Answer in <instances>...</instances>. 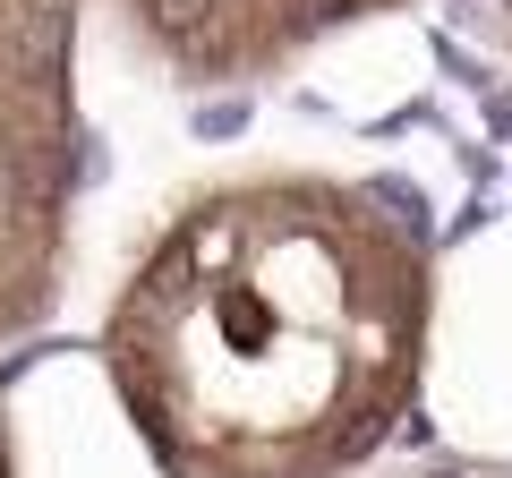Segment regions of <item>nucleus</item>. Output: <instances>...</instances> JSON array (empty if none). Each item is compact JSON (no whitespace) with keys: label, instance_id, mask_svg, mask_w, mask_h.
Wrapping results in <instances>:
<instances>
[{"label":"nucleus","instance_id":"f03ea898","mask_svg":"<svg viewBox=\"0 0 512 478\" xmlns=\"http://www.w3.org/2000/svg\"><path fill=\"white\" fill-rule=\"evenodd\" d=\"M77 18L86 0H0V342L43 316L69 248Z\"/></svg>","mask_w":512,"mask_h":478},{"label":"nucleus","instance_id":"f257e3e1","mask_svg":"<svg viewBox=\"0 0 512 478\" xmlns=\"http://www.w3.org/2000/svg\"><path fill=\"white\" fill-rule=\"evenodd\" d=\"M427 248L384 197L239 171L154 222L103 368L163 478H359L419 402Z\"/></svg>","mask_w":512,"mask_h":478},{"label":"nucleus","instance_id":"20e7f679","mask_svg":"<svg viewBox=\"0 0 512 478\" xmlns=\"http://www.w3.org/2000/svg\"><path fill=\"white\" fill-rule=\"evenodd\" d=\"M367 478V470H359ZM384 478H512V470H453V461H444V470H384Z\"/></svg>","mask_w":512,"mask_h":478},{"label":"nucleus","instance_id":"39448f33","mask_svg":"<svg viewBox=\"0 0 512 478\" xmlns=\"http://www.w3.org/2000/svg\"><path fill=\"white\" fill-rule=\"evenodd\" d=\"M487 18H495V35L512 43V0H487Z\"/></svg>","mask_w":512,"mask_h":478},{"label":"nucleus","instance_id":"7ed1b4c3","mask_svg":"<svg viewBox=\"0 0 512 478\" xmlns=\"http://www.w3.org/2000/svg\"><path fill=\"white\" fill-rule=\"evenodd\" d=\"M120 35L180 86H256L316 43L376 26L410 0H103Z\"/></svg>","mask_w":512,"mask_h":478},{"label":"nucleus","instance_id":"423d86ee","mask_svg":"<svg viewBox=\"0 0 512 478\" xmlns=\"http://www.w3.org/2000/svg\"><path fill=\"white\" fill-rule=\"evenodd\" d=\"M0 478H9V436H0Z\"/></svg>","mask_w":512,"mask_h":478}]
</instances>
